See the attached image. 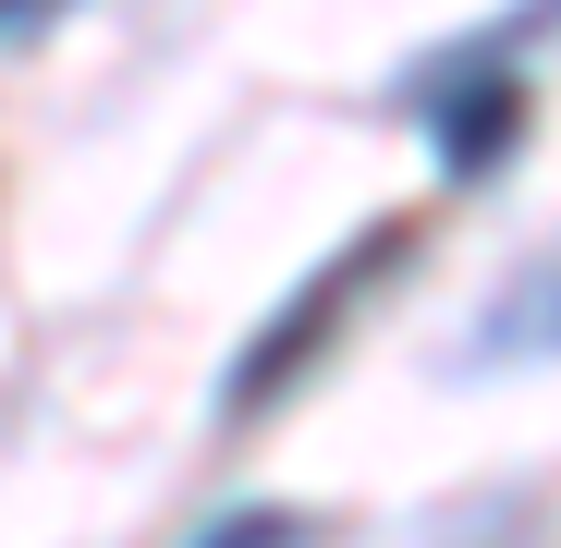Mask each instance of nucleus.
I'll use <instances>...</instances> for the list:
<instances>
[{
    "label": "nucleus",
    "instance_id": "4",
    "mask_svg": "<svg viewBox=\"0 0 561 548\" xmlns=\"http://www.w3.org/2000/svg\"><path fill=\"white\" fill-rule=\"evenodd\" d=\"M183 548H306V512H280V500H244V512H208Z\"/></svg>",
    "mask_w": 561,
    "mask_h": 548
},
{
    "label": "nucleus",
    "instance_id": "2",
    "mask_svg": "<svg viewBox=\"0 0 561 548\" xmlns=\"http://www.w3.org/2000/svg\"><path fill=\"white\" fill-rule=\"evenodd\" d=\"M391 256H403V232H366L354 256L306 268V281L280 293V317H268V329L232 353V378H220V415H256V403H280V390H294V378H306V353H318V329H330V317H354V293L379 281Z\"/></svg>",
    "mask_w": 561,
    "mask_h": 548
},
{
    "label": "nucleus",
    "instance_id": "1",
    "mask_svg": "<svg viewBox=\"0 0 561 548\" xmlns=\"http://www.w3.org/2000/svg\"><path fill=\"white\" fill-rule=\"evenodd\" d=\"M415 110H427V147H439L451 183H489L513 159V135H525V73H513L501 37H451L415 73Z\"/></svg>",
    "mask_w": 561,
    "mask_h": 548
},
{
    "label": "nucleus",
    "instance_id": "3",
    "mask_svg": "<svg viewBox=\"0 0 561 548\" xmlns=\"http://www.w3.org/2000/svg\"><path fill=\"white\" fill-rule=\"evenodd\" d=\"M513 365H561V244L501 268V293L463 329V378H513Z\"/></svg>",
    "mask_w": 561,
    "mask_h": 548
},
{
    "label": "nucleus",
    "instance_id": "5",
    "mask_svg": "<svg viewBox=\"0 0 561 548\" xmlns=\"http://www.w3.org/2000/svg\"><path fill=\"white\" fill-rule=\"evenodd\" d=\"M49 13H73V0H13V49H37V25Z\"/></svg>",
    "mask_w": 561,
    "mask_h": 548
}]
</instances>
